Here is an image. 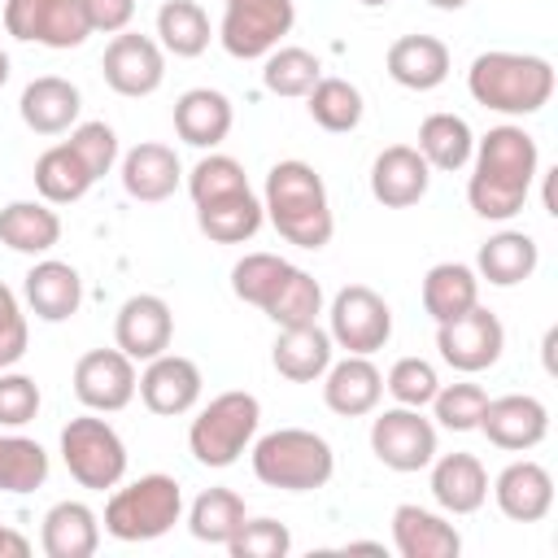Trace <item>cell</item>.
Masks as SVG:
<instances>
[{"label": "cell", "instance_id": "d4e9b609", "mask_svg": "<svg viewBox=\"0 0 558 558\" xmlns=\"http://www.w3.org/2000/svg\"><path fill=\"white\" fill-rule=\"evenodd\" d=\"M432 497L449 514H475L488 497V471L475 453H445L432 458Z\"/></svg>", "mask_w": 558, "mask_h": 558}, {"label": "cell", "instance_id": "f6af8a7d", "mask_svg": "<svg viewBox=\"0 0 558 558\" xmlns=\"http://www.w3.org/2000/svg\"><path fill=\"white\" fill-rule=\"evenodd\" d=\"M384 388L392 392L397 405L423 410V405H432V397H436V388H440V375H436V366L423 362V357H401V362H392Z\"/></svg>", "mask_w": 558, "mask_h": 558}, {"label": "cell", "instance_id": "9c48e42d", "mask_svg": "<svg viewBox=\"0 0 558 558\" xmlns=\"http://www.w3.org/2000/svg\"><path fill=\"white\" fill-rule=\"evenodd\" d=\"M327 318H331V327H327L331 344H340V349H349V353H366V357H371V353L384 349L388 336H392V310H388V301H384L375 288H366V283L340 288V292L331 296Z\"/></svg>", "mask_w": 558, "mask_h": 558}, {"label": "cell", "instance_id": "52a82bcc", "mask_svg": "<svg viewBox=\"0 0 558 558\" xmlns=\"http://www.w3.org/2000/svg\"><path fill=\"white\" fill-rule=\"evenodd\" d=\"M61 458H65V471L96 493L118 488V480L126 475V445L96 414H78L61 427Z\"/></svg>", "mask_w": 558, "mask_h": 558}, {"label": "cell", "instance_id": "cb8c5ba5", "mask_svg": "<svg viewBox=\"0 0 558 558\" xmlns=\"http://www.w3.org/2000/svg\"><path fill=\"white\" fill-rule=\"evenodd\" d=\"M384 65H388L392 83H401L410 92H432L449 78V48L436 35H401V39H392Z\"/></svg>", "mask_w": 558, "mask_h": 558}, {"label": "cell", "instance_id": "5bb4252c", "mask_svg": "<svg viewBox=\"0 0 558 558\" xmlns=\"http://www.w3.org/2000/svg\"><path fill=\"white\" fill-rule=\"evenodd\" d=\"M135 384H140L135 362L122 349H92L74 362V397L87 410H100V414L126 410L135 397Z\"/></svg>", "mask_w": 558, "mask_h": 558}, {"label": "cell", "instance_id": "7402d4cb", "mask_svg": "<svg viewBox=\"0 0 558 558\" xmlns=\"http://www.w3.org/2000/svg\"><path fill=\"white\" fill-rule=\"evenodd\" d=\"M392 545L401 558H458L462 554L458 527L414 501L392 510Z\"/></svg>", "mask_w": 558, "mask_h": 558}, {"label": "cell", "instance_id": "8d00e7d4", "mask_svg": "<svg viewBox=\"0 0 558 558\" xmlns=\"http://www.w3.org/2000/svg\"><path fill=\"white\" fill-rule=\"evenodd\" d=\"M262 314L275 323V327H301V323H318L323 314V288L310 270L292 266L283 275V283L275 288V296L262 305Z\"/></svg>", "mask_w": 558, "mask_h": 558}, {"label": "cell", "instance_id": "ab89813d", "mask_svg": "<svg viewBox=\"0 0 558 558\" xmlns=\"http://www.w3.org/2000/svg\"><path fill=\"white\" fill-rule=\"evenodd\" d=\"M44 480H48L44 445L0 432V493H35Z\"/></svg>", "mask_w": 558, "mask_h": 558}, {"label": "cell", "instance_id": "74e56055", "mask_svg": "<svg viewBox=\"0 0 558 558\" xmlns=\"http://www.w3.org/2000/svg\"><path fill=\"white\" fill-rule=\"evenodd\" d=\"M157 35L161 48L174 57H201L209 48V17L196 0H166L157 9Z\"/></svg>", "mask_w": 558, "mask_h": 558}, {"label": "cell", "instance_id": "1f68e13d", "mask_svg": "<svg viewBox=\"0 0 558 558\" xmlns=\"http://www.w3.org/2000/svg\"><path fill=\"white\" fill-rule=\"evenodd\" d=\"M61 240V218L48 201H9L0 209V244L13 253H48Z\"/></svg>", "mask_w": 558, "mask_h": 558}, {"label": "cell", "instance_id": "6da1fadb", "mask_svg": "<svg viewBox=\"0 0 558 558\" xmlns=\"http://www.w3.org/2000/svg\"><path fill=\"white\" fill-rule=\"evenodd\" d=\"M475 170L466 183V201L480 218L506 222L523 209L536 174H541V148L523 126H493L475 144Z\"/></svg>", "mask_w": 558, "mask_h": 558}, {"label": "cell", "instance_id": "83f0119b", "mask_svg": "<svg viewBox=\"0 0 558 558\" xmlns=\"http://www.w3.org/2000/svg\"><path fill=\"white\" fill-rule=\"evenodd\" d=\"M270 362L283 379L292 384H314L327 366H331V336L318 323H301V327H279Z\"/></svg>", "mask_w": 558, "mask_h": 558}, {"label": "cell", "instance_id": "f35d334b", "mask_svg": "<svg viewBox=\"0 0 558 558\" xmlns=\"http://www.w3.org/2000/svg\"><path fill=\"white\" fill-rule=\"evenodd\" d=\"M310 118L331 131V135H344L362 122V92L349 83V78H318L310 87Z\"/></svg>", "mask_w": 558, "mask_h": 558}, {"label": "cell", "instance_id": "ffe728a7", "mask_svg": "<svg viewBox=\"0 0 558 558\" xmlns=\"http://www.w3.org/2000/svg\"><path fill=\"white\" fill-rule=\"evenodd\" d=\"M493 497H497V506H501L506 519H514V523H541L554 510V475L541 462L519 458V462H510L497 475Z\"/></svg>", "mask_w": 558, "mask_h": 558}, {"label": "cell", "instance_id": "e0dca14e", "mask_svg": "<svg viewBox=\"0 0 558 558\" xmlns=\"http://www.w3.org/2000/svg\"><path fill=\"white\" fill-rule=\"evenodd\" d=\"M170 336H174V314L161 296L140 292V296L122 301V310L113 318V340L131 362H148V357L166 353Z\"/></svg>", "mask_w": 558, "mask_h": 558}, {"label": "cell", "instance_id": "ba28073f", "mask_svg": "<svg viewBox=\"0 0 558 558\" xmlns=\"http://www.w3.org/2000/svg\"><path fill=\"white\" fill-rule=\"evenodd\" d=\"M296 9L292 0H227L218 39L235 61H257L292 31Z\"/></svg>", "mask_w": 558, "mask_h": 558}, {"label": "cell", "instance_id": "7dc6e473", "mask_svg": "<svg viewBox=\"0 0 558 558\" xmlns=\"http://www.w3.org/2000/svg\"><path fill=\"white\" fill-rule=\"evenodd\" d=\"M65 144L83 157V166L92 170V179H105L113 170V161H118V135H113L109 122H78Z\"/></svg>", "mask_w": 558, "mask_h": 558}, {"label": "cell", "instance_id": "11a10c76", "mask_svg": "<svg viewBox=\"0 0 558 558\" xmlns=\"http://www.w3.org/2000/svg\"><path fill=\"white\" fill-rule=\"evenodd\" d=\"M9 83V57H4V48H0V87Z\"/></svg>", "mask_w": 558, "mask_h": 558}, {"label": "cell", "instance_id": "7c38bea8", "mask_svg": "<svg viewBox=\"0 0 558 558\" xmlns=\"http://www.w3.org/2000/svg\"><path fill=\"white\" fill-rule=\"evenodd\" d=\"M371 449L392 471H423L436 458V427L414 405H397L375 414L371 423Z\"/></svg>", "mask_w": 558, "mask_h": 558}, {"label": "cell", "instance_id": "7a4b0ae2", "mask_svg": "<svg viewBox=\"0 0 558 558\" xmlns=\"http://www.w3.org/2000/svg\"><path fill=\"white\" fill-rule=\"evenodd\" d=\"M262 209L270 218V227L296 244V248H323L331 244L336 218H331V201H327V183L310 161H275L266 174V192H262Z\"/></svg>", "mask_w": 558, "mask_h": 558}, {"label": "cell", "instance_id": "e575fe53", "mask_svg": "<svg viewBox=\"0 0 558 558\" xmlns=\"http://www.w3.org/2000/svg\"><path fill=\"white\" fill-rule=\"evenodd\" d=\"M418 153L432 170H462L475 153L471 122L458 113H427L418 122Z\"/></svg>", "mask_w": 558, "mask_h": 558}, {"label": "cell", "instance_id": "db71d44e", "mask_svg": "<svg viewBox=\"0 0 558 558\" xmlns=\"http://www.w3.org/2000/svg\"><path fill=\"white\" fill-rule=\"evenodd\" d=\"M432 9H445V13H453V9H466L471 0H427Z\"/></svg>", "mask_w": 558, "mask_h": 558}, {"label": "cell", "instance_id": "4dcf8cb0", "mask_svg": "<svg viewBox=\"0 0 558 558\" xmlns=\"http://www.w3.org/2000/svg\"><path fill=\"white\" fill-rule=\"evenodd\" d=\"M536 266H541V248L527 231H497L493 240L480 244V257H475L480 279H488L493 288H514L532 279Z\"/></svg>", "mask_w": 558, "mask_h": 558}, {"label": "cell", "instance_id": "8992f818", "mask_svg": "<svg viewBox=\"0 0 558 558\" xmlns=\"http://www.w3.org/2000/svg\"><path fill=\"white\" fill-rule=\"evenodd\" d=\"M257 423H262V401L244 388H231V392H218L196 418H192V432H187V445H192V458L201 466H231L248 440L257 436Z\"/></svg>", "mask_w": 558, "mask_h": 558}, {"label": "cell", "instance_id": "603a6c76", "mask_svg": "<svg viewBox=\"0 0 558 558\" xmlns=\"http://www.w3.org/2000/svg\"><path fill=\"white\" fill-rule=\"evenodd\" d=\"M78 109H83V96L61 74L31 78L26 92H22V100H17V113H22V122L35 135H61V131H70L78 122Z\"/></svg>", "mask_w": 558, "mask_h": 558}, {"label": "cell", "instance_id": "9a60e30c", "mask_svg": "<svg viewBox=\"0 0 558 558\" xmlns=\"http://www.w3.org/2000/svg\"><path fill=\"white\" fill-rule=\"evenodd\" d=\"M201 384L205 379H201V366L192 357H183V353H157V357H148L135 392H140V401L153 414L174 418V414H187L201 401Z\"/></svg>", "mask_w": 558, "mask_h": 558}, {"label": "cell", "instance_id": "b9f144b4", "mask_svg": "<svg viewBox=\"0 0 558 558\" xmlns=\"http://www.w3.org/2000/svg\"><path fill=\"white\" fill-rule=\"evenodd\" d=\"M292 270V262L275 257V253H244L235 266H231V292L248 305H266L275 296V288L283 283V275Z\"/></svg>", "mask_w": 558, "mask_h": 558}, {"label": "cell", "instance_id": "7bdbcfd3", "mask_svg": "<svg viewBox=\"0 0 558 558\" xmlns=\"http://www.w3.org/2000/svg\"><path fill=\"white\" fill-rule=\"evenodd\" d=\"M244 187H248V174H244V166H240L235 157H227V153L201 157V161L192 166V174H187V192H192L196 205H201V201H214V196L244 192Z\"/></svg>", "mask_w": 558, "mask_h": 558}, {"label": "cell", "instance_id": "c3c4849f", "mask_svg": "<svg viewBox=\"0 0 558 558\" xmlns=\"http://www.w3.org/2000/svg\"><path fill=\"white\" fill-rule=\"evenodd\" d=\"M39 414V384L17 371H0V427H26Z\"/></svg>", "mask_w": 558, "mask_h": 558}, {"label": "cell", "instance_id": "4316f807", "mask_svg": "<svg viewBox=\"0 0 558 558\" xmlns=\"http://www.w3.org/2000/svg\"><path fill=\"white\" fill-rule=\"evenodd\" d=\"M100 545V519L83 501H57L44 514L39 527V549L48 558H92Z\"/></svg>", "mask_w": 558, "mask_h": 558}, {"label": "cell", "instance_id": "484cf974", "mask_svg": "<svg viewBox=\"0 0 558 558\" xmlns=\"http://www.w3.org/2000/svg\"><path fill=\"white\" fill-rule=\"evenodd\" d=\"M179 179H183V166H179V153L170 144L144 140L122 157V187L135 201H148V205L166 201L179 187Z\"/></svg>", "mask_w": 558, "mask_h": 558}, {"label": "cell", "instance_id": "9f6ffc18", "mask_svg": "<svg viewBox=\"0 0 558 558\" xmlns=\"http://www.w3.org/2000/svg\"><path fill=\"white\" fill-rule=\"evenodd\" d=\"M362 4H371V9H375V4H388V0H362Z\"/></svg>", "mask_w": 558, "mask_h": 558}, {"label": "cell", "instance_id": "277c9868", "mask_svg": "<svg viewBox=\"0 0 558 558\" xmlns=\"http://www.w3.org/2000/svg\"><path fill=\"white\" fill-rule=\"evenodd\" d=\"M336 453L318 432L305 427H279L266 432L253 445V475L283 493H314L331 480Z\"/></svg>", "mask_w": 558, "mask_h": 558}, {"label": "cell", "instance_id": "ac0fdd59", "mask_svg": "<svg viewBox=\"0 0 558 558\" xmlns=\"http://www.w3.org/2000/svg\"><path fill=\"white\" fill-rule=\"evenodd\" d=\"M427 179H432V166L423 161V153L414 144H388L371 161V196L388 209L418 205L427 196Z\"/></svg>", "mask_w": 558, "mask_h": 558}, {"label": "cell", "instance_id": "f5cc1de1", "mask_svg": "<svg viewBox=\"0 0 558 558\" xmlns=\"http://www.w3.org/2000/svg\"><path fill=\"white\" fill-rule=\"evenodd\" d=\"M344 549H349V554H384V545H379V541H349Z\"/></svg>", "mask_w": 558, "mask_h": 558}, {"label": "cell", "instance_id": "d590c367", "mask_svg": "<svg viewBox=\"0 0 558 558\" xmlns=\"http://www.w3.org/2000/svg\"><path fill=\"white\" fill-rule=\"evenodd\" d=\"M244 519H248V514H244V497L231 493V488H205V493L192 501V510H187L192 536L205 541V545H222V549H227V541L240 532Z\"/></svg>", "mask_w": 558, "mask_h": 558}, {"label": "cell", "instance_id": "60d3db41", "mask_svg": "<svg viewBox=\"0 0 558 558\" xmlns=\"http://www.w3.org/2000/svg\"><path fill=\"white\" fill-rule=\"evenodd\" d=\"M318 78H323V65L305 48H270L266 52V70H262L266 92H275V96H310V87Z\"/></svg>", "mask_w": 558, "mask_h": 558}, {"label": "cell", "instance_id": "5b68a950", "mask_svg": "<svg viewBox=\"0 0 558 558\" xmlns=\"http://www.w3.org/2000/svg\"><path fill=\"white\" fill-rule=\"evenodd\" d=\"M183 514V488L174 475H140L135 484L118 488L109 501H105V532L113 541H157L166 536Z\"/></svg>", "mask_w": 558, "mask_h": 558}, {"label": "cell", "instance_id": "4fadbf2b", "mask_svg": "<svg viewBox=\"0 0 558 558\" xmlns=\"http://www.w3.org/2000/svg\"><path fill=\"white\" fill-rule=\"evenodd\" d=\"M100 74L118 96H153L166 78V52L148 35L118 31L100 57Z\"/></svg>", "mask_w": 558, "mask_h": 558}, {"label": "cell", "instance_id": "3957f363", "mask_svg": "<svg viewBox=\"0 0 558 558\" xmlns=\"http://www.w3.org/2000/svg\"><path fill=\"white\" fill-rule=\"evenodd\" d=\"M554 65L532 52H480L466 70L475 105L497 113H536L554 96Z\"/></svg>", "mask_w": 558, "mask_h": 558}, {"label": "cell", "instance_id": "681fc988", "mask_svg": "<svg viewBox=\"0 0 558 558\" xmlns=\"http://www.w3.org/2000/svg\"><path fill=\"white\" fill-rule=\"evenodd\" d=\"M26 340H31V331H26V314H22L17 296H13V288L0 283V371H9L13 362H22Z\"/></svg>", "mask_w": 558, "mask_h": 558}, {"label": "cell", "instance_id": "d6a6232c", "mask_svg": "<svg viewBox=\"0 0 558 558\" xmlns=\"http://www.w3.org/2000/svg\"><path fill=\"white\" fill-rule=\"evenodd\" d=\"M471 305H480V275L462 262H440L423 275V310L436 323H449L458 314H466Z\"/></svg>", "mask_w": 558, "mask_h": 558}, {"label": "cell", "instance_id": "ee69618b", "mask_svg": "<svg viewBox=\"0 0 558 558\" xmlns=\"http://www.w3.org/2000/svg\"><path fill=\"white\" fill-rule=\"evenodd\" d=\"M432 405H436L440 427H449V432H475L480 427V414L488 405V392L480 384H440L436 397H432Z\"/></svg>", "mask_w": 558, "mask_h": 558}, {"label": "cell", "instance_id": "f907efd6", "mask_svg": "<svg viewBox=\"0 0 558 558\" xmlns=\"http://www.w3.org/2000/svg\"><path fill=\"white\" fill-rule=\"evenodd\" d=\"M83 9H87L92 31H105V35L126 31L135 17V0H83Z\"/></svg>", "mask_w": 558, "mask_h": 558}, {"label": "cell", "instance_id": "30bf717a", "mask_svg": "<svg viewBox=\"0 0 558 558\" xmlns=\"http://www.w3.org/2000/svg\"><path fill=\"white\" fill-rule=\"evenodd\" d=\"M4 31L22 44L78 48L92 35L83 0H4Z\"/></svg>", "mask_w": 558, "mask_h": 558}, {"label": "cell", "instance_id": "d6986e66", "mask_svg": "<svg viewBox=\"0 0 558 558\" xmlns=\"http://www.w3.org/2000/svg\"><path fill=\"white\" fill-rule=\"evenodd\" d=\"M327 384H323V401L331 414L340 418H362L379 405L384 397V375L375 371V362L366 353H349L344 362H331L327 371Z\"/></svg>", "mask_w": 558, "mask_h": 558}, {"label": "cell", "instance_id": "44dd1931", "mask_svg": "<svg viewBox=\"0 0 558 558\" xmlns=\"http://www.w3.org/2000/svg\"><path fill=\"white\" fill-rule=\"evenodd\" d=\"M22 292H26V305L35 310V318H44V323H65L83 305V279H78V270L70 262H57V257L35 262L26 270Z\"/></svg>", "mask_w": 558, "mask_h": 558}, {"label": "cell", "instance_id": "8fae6325", "mask_svg": "<svg viewBox=\"0 0 558 558\" xmlns=\"http://www.w3.org/2000/svg\"><path fill=\"white\" fill-rule=\"evenodd\" d=\"M436 349L440 357L462 371V375H475V371H488L501 349H506V327L493 310L484 305H471L466 314L449 318V323H436Z\"/></svg>", "mask_w": 558, "mask_h": 558}, {"label": "cell", "instance_id": "f1b7e54d", "mask_svg": "<svg viewBox=\"0 0 558 558\" xmlns=\"http://www.w3.org/2000/svg\"><path fill=\"white\" fill-rule=\"evenodd\" d=\"M231 118H235L231 113V100L222 92H214V87H192V92H183L174 100V131L192 148L222 144L227 131H231Z\"/></svg>", "mask_w": 558, "mask_h": 558}, {"label": "cell", "instance_id": "bcb514c9", "mask_svg": "<svg viewBox=\"0 0 558 558\" xmlns=\"http://www.w3.org/2000/svg\"><path fill=\"white\" fill-rule=\"evenodd\" d=\"M292 549V532L279 519H244L240 532L227 541L231 558H283Z\"/></svg>", "mask_w": 558, "mask_h": 558}, {"label": "cell", "instance_id": "f546056e", "mask_svg": "<svg viewBox=\"0 0 558 558\" xmlns=\"http://www.w3.org/2000/svg\"><path fill=\"white\" fill-rule=\"evenodd\" d=\"M266 209L262 201L253 196V187L244 192H231V196H214V201H201L196 205V227L214 240V244H244L257 235Z\"/></svg>", "mask_w": 558, "mask_h": 558}, {"label": "cell", "instance_id": "2e32d148", "mask_svg": "<svg viewBox=\"0 0 558 558\" xmlns=\"http://www.w3.org/2000/svg\"><path fill=\"white\" fill-rule=\"evenodd\" d=\"M480 432L497 445V449H510V453H523V449H536L545 436H549V410L545 401L527 397V392H506V397H493L480 414Z\"/></svg>", "mask_w": 558, "mask_h": 558}, {"label": "cell", "instance_id": "836d02e7", "mask_svg": "<svg viewBox=\"0 0 558 558\" xmlns=\"http://www.w3.org/2000/svg\"><path fill=\"white\" fill-rule=\"evenodd\" d=\"M92 170L83 166V157L70 148V144H52L39 153L35 161V192L48 201V205H74L87 196L92 187Z\"/></svg>", "mask_w": 558, "mask_h": 558}, {"label": "cell", "instance_id": "816d5d0a", "mask_svg": "<svg viewBox=\"0 0 558 558\" xmlns=\"http://www.w3.org/2000/svg\"><path fill=\"white\" fill-rule=\"evenodd\" d=\"M4 554H9V558H26V554H31V541H26L22 532H13V527L0 523V558H4Z\"/></svg>", "mask_w": 558, "mask_h": 558}]
</instances>
